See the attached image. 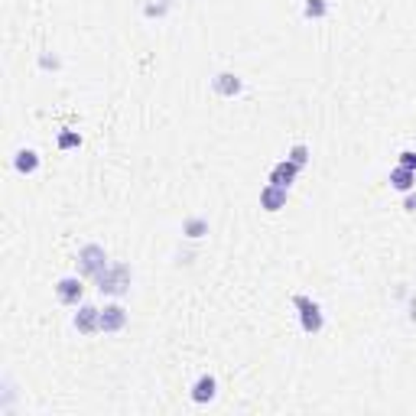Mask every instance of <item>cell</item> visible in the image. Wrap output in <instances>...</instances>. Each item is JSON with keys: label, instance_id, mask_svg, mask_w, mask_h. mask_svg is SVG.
<instances>
[{"label": "cell", "instance_id": "6da1fadb", "mask_svg": "<svg viewBox=\"0 0 416 416\" xmlns=\"http://www.w3.org/2000/svg\"><path fill=\"white\" fill-rule=\"evenodd\" d=\"M95 283H98V290L107 293V296L127 293V290H131V267L127 264H107L101 274L95 276Z\"/></svg>", "mask_w": 416, "mask_h": 416}, {"label": "cell", "instance_id": "7a4b0ae2", "mask_svg": "<svg viewBox=\"0 0 416 416\" xmlns=\"http://www.w3.org/2000/svg\"><path fill=\"white\" fill-rule=\"evenodd\" d=\"M293 306H296V312H299V325H303L306 335H319L322 325H325L319 303L309 299V296H293Z\"/></svg>", "mask_w": 416, "mask_h": 416}, {"label": "cell", "instance_id": "3957f363", "mask_svg": "<svg viewBox=\"0 0 416 416\" xmlns=\"http://www.w3.org/2000/svg\"><path fill=\"white\" fill-rule=\"evenodd\" d=\"M107 264H111V260H107V254H104V247L85 244L82 251H78V274L82 276H91V280H95Z\"/></svg>", "mask_w": 416, "mask_h": 416}, {"label": "cell", "instance_id": "277c9868", "mask_svg": "<svg viewBox=\"0 0 416 416\" xmlns=\"http://www.w3.org/2000/svg\"><path fill=\"white\" fill-rule=\"evenodd\" d=\"M72 322H75V329L82 335H95V332H101V309L98 306H78Z\"/></svg>", "mask_w": 416, "mask_h": 416}, {"label": "cell", "instance_id": "5b68a950", "mask_svg": "<svg viewBox=\"0 0 416 416\" xmlns=\"http://www.w3.org/2000/svg\"><path fill=\"white\" fill-rule=\"evenodd\" d=\"M124 325H127V309L117 306V303L104 306L101 309V332L104 335H114V332H121Z\"/></svg>", "mask_w": 416, "mask_h": 416}, {"label": "cell", "instance_id": "8992f818", "mask_svg": "<svg viewBox=\"0 0 416 416\" xmlns=\"http://www.w3.org/2000/svg\"><path fill=\"white\" fill-rule=\"evenodd\" d=\"M82 280L78 276H62L56 283V296H59V303H66V306H78V299H82Z\"/></svg>", "mask_w": 416, "mask_h": 416}, {"label": "cell", "instance_id": "52a82bcc", "mask_svg": "<svg viewBox=\"0 0 416 416\" xmlns=\"http://www.w3.org/2000/svg\"><path fill=\"white\" fill-rule=\"evenodd\" d=\"M299 170H303V166H296V163L286 156V160H280L274 170H270V182H274V186H283V189H290V186L296 182V176H299Z\"/></svg>", "mask_w": 416, "mask_h": 416}, {"label": "cell", "instance_id": "ba28073f", "mask_svg": "<svg viewBox=\"0 0 416 416\" xmlns=\"http://www.w3.org/2000/svg\"><path fill=\"white\" fill-rule=\"evenodd\" d=\"M283 205H286V189L283 186L267 182L264 189H260V208H267V211H280Z\"/></svg>", "mask_w": 416, "mask_h": 416}, {"label": "cell", "instance_id": "9c48e42d", "mask_svg": "<svg viewBox=\"0 0 416 416\" xmlns=\"http://www.w3.org/2000/svg\"><path fill=\"white\" fill-rule=\"evenodd\" d=\"M218 394V380L211 378V374H202L195 384H192V400L195 403H208V400H215Z\"/></svg>", "mask_w": 416, "mask_h": 416}, {"label": "cell", "instance_id": "30bf717a", "mask_svg": "<svg viewBox=\"0 0 416 416\" xmlns=\"http://www.w3.org/2000/svg\"><path fill=\"white\" fill-rule=\"evenodd\" d=\"M211 88H215L221 98H235L244 85H241V78H237V75H231V72H221V75L211 78Z\"/></svg>", "mask_w": 416, "mask_h": 416}, {"label": "cell", "instance_id": "8fae6325", "mask_svg": "<svg viewBox=\"0 0 416 416\" xmlns=\"http://www.w3.org/2000/svg\"><path fill=\"white\" fill-rule=\"evenodd\" d=\"M13 170L23 172V176H29V172H36L39 170V153L36 150H17V156H13Z\"/></svg>", "mask_w": 416, "mask_h": 416}, {"label": "cell", "instance_id": "7c38bea8", "mask_svg": "<svg viewBox=\"0 0 416 416\" xmlns=\"http://www.w3.org/2000/svg\"><path fill=\"white\" fill-rule=\"evenodd\" d=\"M390 186L397 192H413V186H416V172L413 170H407V166H397V170L390 172Z\"/></svg>", "mask_w": 416, "mask_h": 416}, {"label": "cell", "instance_id": "4fadbf2b", "mask_svg": "<svg viewBox=\"0 0 416 416\" xmlns=\"http://www.w3.org/2000/svg\"><path fill=\"white\" fill-rule=\"evenodd\" d=\"M170 7H172V0H147V3H143V13L150 20H163L170 13Z\"/></svg>", "mask_w": 416, "mask_h": 416}, {"label": "cell", "instance_id": "5bb4252c", "mask_svg": "<svg viewBox=\"0 0 416 416\" xmlns=\"http://www.w3.org/2000/svg\"><path fill=\"white\" fill-rule=\"evenodd\" d=\"M182 235H186V237H202V235H208V221H205V218H186V225H182Z\"/></svg>", "mask_w": 416, "mask_h": 416}, {"label": "cell", "instance_id": "9a60e30c", "mask_svg": "<svg viewBox=\"0 0 416 416\" xmlns=\"http://www.w3.org/2000/svg\"><path fill=\"white\" fill-rule=\"evenodd\" d=\"M303 13L309 20H322L329 13V3H325V0H303Z\"/></svg>", "mask_w": 416, "mask_h": 416}, {"label": "cell", "instance_id": "2e32d148", "mask_svg": "<svg viewBox=\"0 0 416 416\" xmlns=\"http://www.w3.org/2000/svg\"><path fill=\"white\" fill-rule=\"evenodd\" d=\"M82 147V133L78 131H62L59 133V150H75Z\"/></svg>", "mask_w": 416, "mask_h": 416}, {"label": "cell", "instance_id": "e0dca14e", "mask_svg": "<svg viewBox=\"0 0 416 416\" xmlns=\"http://www.w3.org/2000/svg\"><path fill=\"white\" fill-rule=\"evenodd\" d=\"M290 160H293L296 166H306V163H309V147H306V143H296L293 150H290Z\"/></svg>", "mask_w": 416, "mask_h": 416}, {"label": "cell", "instance_id": "ac0fdd59", "mask_svg": "<svg viewBox=\"0 0 416 416\" xmlns=\"http://www.w3.org/2000/svg\"><path fill=\"white\" fill-rule=\"evenodd\" d=\"M400 166H407V170L416 172V150H403V153H400Z\"/></svg>", "mask_w": 416, "mask_h": 416}, {"label": "cell", "instance_id": "d6986e66", "mask_svg": "<svg viewBox=\"0 0 416 416\" xmlns=\"http://www.w3.org/2000/svg\"><path fill=\"white\" fill-rule=\"evenodd\" d=\"M39 66H43V68H59V59L56 56H43V59H39Z\"/></svg>", "mask_w": 416, "mask_h": 416}, {"label": "cell", "instance_id": "ffe728a7", "mask_svg": "<svg viewBox=\"0 0 416 416\" xmlns=\"http://www.w3.org/2000/svg\"><path fill=\"white\" fill-rule=\"evenodd\" d=\"M403 208H407V211H416V195H413V192H407V202H403Z\"/></svg>", "mask_w": 416, "mask_h": 416}]
</instances>
